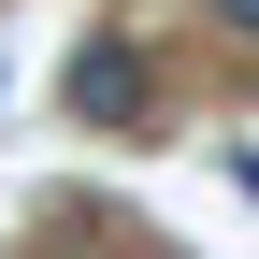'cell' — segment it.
Here are the masks:
<instances>
[{
  "instance_id": "obj_1",
  "label": "cell",
  "mask_w": 259,
  "mask_h": 259,
  "mask_svg": "<svg viewBox=\"0 0 259 259\" xmlns=\"http://www.w3.org/2000/svg\"><path fill=\"white\" fill-rule=\"evenodd\" d=\"M72 115L87 130H144V58H130V44H87L72 58Z\"/></svg>"
},
{
  "instance_id": "obj_2",
  "label": "cell",
  "mask_w": 259,
  "mask_h": 259,
  "mask_svg": "<svg viewBox=\"0 0 259 259\" xmlns=\"http://www.w3.org/2000/svg\"><path fill=\"white\" fill-rule=\"evenodd\" d=\"M216 29H245V44H259V0H216Z\"/></svg>"
}]
</instances>
